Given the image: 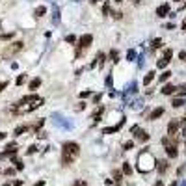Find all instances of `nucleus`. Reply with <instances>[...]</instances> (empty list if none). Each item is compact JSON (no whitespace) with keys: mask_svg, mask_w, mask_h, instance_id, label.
Instances as JSON below:
<instances>
[{"mask_svg":"<svg viewBox=\"0 0 186 186\" xmlns=\"http://www.w3.org/2000/svg\"><path fill=\"white\" fill-rule=\"evenodd\" d=\"M78 153H80L78 143H74V141H67V143H63V147H62V164H65V166L73 164V162L76 160Z\"/></svg>","mask_w":186,"mask_h":186,"instance_id":"f257e3e1","label":"nucleus"},{"mask_svg":"<svg viewBox=\"0 0 186 186\" xmlns=\"http://www.w3.org/2000/svg\"><path fill=\"white\" fill-rule=\"evenodd\" d=\"M155 164H156L155 158H153V155L147 151V149L140 153V156H138V169H140V171H143V173L149 171V169L155 168Z\"/></svg>","mask_w":186,"mask_h":186,"instance_id":"f03ea898","label":"nucleus"},{"mask_svg":"<svg viewBox=\"0 0 186 186\" xmlns=\"http://www.w3.org/2000/svg\"><path fill=\"white\" fill-rule=\"evenodd\" d=\"M130 130H132V134H134V136H136V138H138V140H140V141H147V140H149V134L145 132V130H141V129H140V126H138V125H134V126H132V129H130Z\"/></svg>","mask_w":186,"mask_h":186,"instance_id":"7ed1b4c3","label":"nucleus"},{"mask_svg":"<svg viewBox=\"0 0 186 186\" xmlns=\"http://www.w3.org/2000/svg\"><path fill=\"white\" fill-rule=\"evenodd\" d=\"M91 41H93V35H91V34H84V35L80 37V41H78V47H80V50L86 49V47H89V45H91Z\"/></svg>","mask_w":186,"mask_h":186,"instance_id":"20e7f679","label":"nucleus"},{"mask_svg":"<svg viewBox=\"0 0 186 186\" xmlns=\"http://www.w3.org/2000/svg\"><path fill=\"white\" fill-rule=\"evenodd\" d=\"M179 126H181L179 119H171V121H169V125H168V136H175L177 130H179Z\"/></svg>","mask_w":186,"mask_h":186,"instance_id":"39448f33","label":"nucleus"},{"mask_svg":"<svg viewBox=\"0 0 186 186\" xmlns=\"http://www.w3.org/2000/svg\"><path fill=\"white\" fill-rule=\"evenodd\" d=\"M125 125V117H121V121L117 125H114V126H108V129H104L102 130V134H112V132H117V130L121 129V126Z\"/></svg>","mask_w":186,"mask_h":186,"instance_id":"423d86ee","label":"nucleus"},{"mask_svg":"<svg viewBox=\"0 0 186 186\" xmlns=\"http://www.w3.org/2000/svg\"><path fill=\"white\" fill-rule=\"evenodd\" d=\"M169 13V4H162V6L156 7V15L158 17H166Z\"/></svg>","mask_w":186,"mask_h":186,"instance_id":"0eeeda50","label":"nucleus"},{"mask_svg":"<svg viewBox=\"0 0 186 186\" xmlns=\"http://www.w3.org/2000/svg\"><path fill=\"white\" fill-rule=\"evenodd\" d=\"M166 153H168V156L169 158H175L179 153H177V145H173V143H169V145H166Z\"/></svg>","mask_w":186,"mask_h":186,"instance_id":"6e6552de","label":"nucleus"},{"mask_svg":"<svg viewBox=\"0 0 186 186\" xmlns=\"http://www.w3.org/2000/svg\"><path fill=\"white\" fill-rule=\"evenodd\" d=\"M102 114H104V106H99L97 110H95L93 112V116H91V119L95 121V123H99V121H101V116Z\"/></svg>","mask_w":186,"mask_h":186,"instance_id":"1a4fd4ad","label":"nucleus"},{"mask_svg":"<svg viewBox=\"0 0 186 186\" xmlns=\"http://www.w3.org/2000/svg\"><path fill=\"white\" fill-rule=\"evenodd\" d=\"M22 49V41H17V43H11V47L7 49V54H13V52H19Z\"/></svg>","mask_w":186,"mask_h":186,"instance_id":"9d476101","label":"nucleus"},{"mask_svg":"<svg viewBox=\"0 0 186 186\" xmlns=\"http://www.w3.org/2000/svg\"><path fill=\"white\" fill-rule=\"evenodd\" d=\"M175 91H177V88L173 84H166L164 88H162V93H164V95H173Z\"/></svg>","mask_w":186,"mask_h":186,"instance_id":"9b49d317","label":"nucleus"},{"mask_svg":"<svg viewBox=\"0 0 186 186\" xmlns=\"http://www.w3.org/2000/svg\"><path fill=\"white\" fill-rule=\"evenodd\" d=\"M164 114V108H156V110H153L151 114H149V121H153V119H158V117Z\"/></svg>","mask_w":186,"mask_h":186,"instance_id":"f8f14e48","label":"nucleus"},{"mask_svg":"<svg viewBox=\"0 0 186 186\" xmlns=\"http://www.w3.org/2000/svg\"><path fill=\"white\" fill-rule=\"evenodd\" d=\"M156 168H158V171H160V173H166V171H168V162H166V160H160V162H156Z\"/></svg>","mask_w":186,"mask_h":186,"instance_id":"ddd939ff","label":"nucleus"},{"mask_svg":"<svg viewBox=\"0 0 186 186\" xmlns=\"http://www.w3.org/2000/svg\"><path fill=\"white\" fill-rule=\"evenodd\" d=\"M153 80H155V73L151 71V73H147V74H145V78H143V84H145V86H149Z\"/></svg>","mask_w":186,"mask_h":186,"instance_id":"4468645a","label":"nucleus"},{"mask_svg":"<svg viewBox=\"0 0 186 186\" xmlns=\"http://www.w3.org/2000/svg\"><path fill=\"white\" fill-rule=\"evenodd\" d=\"M39 86H41V78H34V80H30V89H32V91L37 89Z\"/></svg>","mask_w":186,"mask_h":186,"instance_id":"2eb2a0df","label":"nucleus"},{"mask_svg":"<svg viewBox=\"0 0 186 186\" xmlns=\"http://www.w3.org/2000/svg\"><path fill=\"white\" fill-rule=\"evenodd\" d=\"M169 62H171L169 58H162V60H158V63H156V65H158V69H166Z\"/></svg>","mask_w":186,"mask_h":186,"instance_id":"dca6fc26","label":"nucleus"},{"mask_svg":"<svg viewBox=\"0 0 186 186\" xmlns=\"http://www.w3.org/2000/svg\"><path fill=\"white\" fill-rule=\"evenodd\" d=\"M34 13H35V17H43V15L47 13V7L45 6H39V7H35Z\"/></svg>","mask_w":186,"mask_h":186,"instance_id":"f3484780","label":"nucleus"},{"mask_svg":"<svg viewBox=\"0 0 186 186\" xmlns=\"http://www.w3.org/2000/svg\"><path fill=\"white\" fill-rule=\"evenodd\" d=\"M110 60H112L114 63H117V62H119V54H117V50H116V49H112V50H110Z\"/></svg>","mask_w":186,"mask_h":186,"instance_id":"a211bd4d","label":"nucleus"},{"mask_svg":"<svg viewBox=\"0 0 186 186\" xmlns=\"http://www.w3.org/2000/svg\"><path fill=\"white\" fill-rule=\"evenodd\" d=\"M11 162H13V166H15L17 169H22V168H24V164H22V162L19 160L17 156H11Z\"/></svg>","mask_w":186,"mask_h":186,"instance_id":"6ab92c4d","label":"nucleus"},{"mask_svg":"<svg viewBox=\"0 0 186 186\" xmlns=\"http://www.w3.org/2000/svg\"><path fill=\"white\" fill-rule=\"evenodd\" d=\"M26 130H28V126L26 125H21V126H17V129H15V136H19V134H22V132H26Z\"/></svg>","mask_w":186,"mask_h":186,"instance_id":"aec40b11","label":"nucleus"},{"mask_svg":"<svg viewBox=\"0 0 186 186\" xmlns=\"http://www.w3.org/2000/svg\"><path fill=\"white\" fill-rule=\"evenodd\" d=\"M95 63H97L99 67H102V63H104V52H99V56H97V62H95Z\"/></svg>","mask_w":186,"mask_h":186,"instance_id":"412c9836","label":"nucleus"},{"mask_svg":"<svg viewBox=\"0 0 186 186\" xmlns=\"http://www.w3.org/2000/svg\"><path fill=\"white\" fill-rule=\"evenodd\" d=\"M169 76H171V71H164V73L160 74V82H166Z\"/></svg>","mask_w":186,"mask_h":186,"instance_id":"4be33fe9","label":"nucleus"},{"mask_svg":"<svg viewBox=\"0 0 186 186\" xmlns=\"http://www.w3.org/2000/svg\"><path fill=\"white\" fill-rule=\"evenodd\" d=\"M123 173H125V175H130V173H132V168L129 166V162H125V164H123Z\"/></svg>","mask_w":186,"mask_h":186,"instance_id":"5701e85b","label":"nucleus"},{"mask_svg":"<svg viewBox=\"0 0 186 186\" xmlns=\"http://www.w3.org/2000/svg\"><path fill=\"white\" fill-rule=\"evenodd\" d=\"M171 104L175 106V108H181V106L184 104V101H183V99H173V102H171Z\"/></svg>","mask_w":186,"mask_h":186,"instance_id":"b1692460","label":"nucleus"},{"mask_svg":"<svg viewBox=\"0 0 186 186\" xmlns=\"http://www.w3.org/2000/svg\"><path fill=\"white\" fill-rule=\"evenodd\" d=\"M160 47H162V39H153V49H160Z\"/></svg>","mask_w":186,"mask_h":186,"instance_id":"393cba45","label":"nucleus"},{"mask_svg":"<svg viewBox=\"0 0 186 186\" xmlns=\"http://www.w3.org/2000/svg\"><path fill=\"white\" fill-rule=\"evenodd\" d=\"M134 58H136V50L130 49L129 52H126V60H134Z\"/></svg>","mask_w":186,"mask_h":186,"instance_id":"a878e982","label":"nucleus"},{"mask_svg":"<svg viewBox=\"0 0 186 186\" xmlns=\"http://www.w3.org/2000/svg\"><path fill=\"white\" fill-rule=\"evenodd\" d=\"M24 80H26V76H24V74H21V76H17L15 84H17V86H21V84H24Z\"/></svg>","mask_w":186,"mask_h":186,"instance_id":"bb28decb","label":"nucleus"},{"mask_svg":"<svg viewBox=\"0 0 186 186\" xmlns=\"http://www.w3.org/2000/svg\"><path fill=\"white\" fill-rule=\"evenodd\" d=\"M121 177H123V175H121V171H117V169H116V171H114V181H116V183H119Z\"/></svg>","mask_w":186,"mask_h":186,"instance_id":"cd10ccee","label":"nucleus"},{"mask_svg":"<svg viewBox=\"0 0 186 186\" xmlns=\"http://www.w3.org/2000/svg\"><path fill=\"white\" fill-rule=\"evenodd\" d=\"M58 19H60V9L58 6H54V22H58Z\"/></svg>","mask_w":186,"mask_h":186,"instance_id":"c85d7f7f","label":"nucleus"},{"mask_svg":"<svg viewBox=\"0 0 186 186\" xmlns=\"http://www.w3.org/2000/svg\"><path fill=\"white\" fill-rule=\"evenodd\" d=\"M22 181H9V183H6V186H21Z\"/></svg>","mask_w":186,"mask_h":186,"instance_id":"c756f323","label":"nucleus"},{"mask_svg":"<svg viewBox=\"0 0 186 186\" xmlns=\"http://www.w3.org/2000/svg\"><path fill=\"white\" fill-rule=\"evenodd\" d=\"M65 41H67V43H74V41H76V37H74V35H67Z\"/></svg>","mask_w":186,"mask_h":186,"instance_id":"7c9ffc66","label":"nucleus"},{"mask_svg":"<svg viewBox=\"0 0 186 186\" xmlns=\"http://www.w3.org/2000/svg\"><path fill=\"white\" fill-rule=\"evenodd\" d=\"M123 147L126 149V151H129V149H132V147H134V141H126V143L123 145Z\"/></svg>","mask_w":186,"mask_h":186,"instance_id":"2f4dec72","label":"nucleus"},{"mask_svg":"<svg viewBox=\"0 0 186 186\" xmlns=\"http://www.w3.org/2000/svg\"><path fill=\"white\" fill-rule=\"evenodd\" d=\"M89 95H91V91H89V89H86V91H82V93H80V97H82V99H86V97H89Z\"/></svg>","mask_w":186,"mask_h":186,"instance_id":"473e14b6","label":"nucleus"},{"mask_svg":"<svg viewBox=\"0 0 186 186\" xmlns=\"http://www.w3.org/2000/svg\"><path fill=\"white\" fill-rule=\"evenodd\" d=\"M35 151H37V147H35V145H30V147H28V151H26V153H28V155H32V153H35Z\"/></svg>","mask_w":186,"mask_h":186,"instance_id":"72a5a7b5","label":"nucleus"},{"mask_svg":"<svg viewBox=\"0 0 186 186\" xmlns=\"http://www.w3.org/2000/svg\"><path fill=\"white\" fill-rule=\"evenodd\" d=\"M106 86H108V88H112V74H108V76H106Z\"/></svg>","mask_w":186,"mask_h":186,"instance_id":"f704fd0d","label":"nucleus"},{"mask_svg":"<svg viewBox=\"0 0 186 186\" xmlns=\"http://www.w3.org/2000/svg\"><path fill=\"white\" fill-rule=\"evenodd\" d=\"M74 186H88V183H86V181H76V183H74Z\"/></svg>","mask_w":186,"mask_h":186,"instance_id":"c9c22d12","label":"nucleus"},{"mask_svg":"<svg viewBox=\"0 0 186 186\" xmlns=\"http://www.w3.org/2000/svg\"><path fill=\"white\" fill-rule=\"evenodd\" d=\"M108 11H110V6H108V4H104V6H102V13H108Z\"/></svg>","mask_w":186,"mask_h":186,"instance_id":"e433bc0d","label":"nucleus"},{"mask_svg":"<svg viewBox=\"0 0 186 186\" xmlns=\"http://www.w3.org/2000/svg\"><path fill=\"white\" fill-rule=\"evenodd\" d=\"M4 173H6V175H13V173H15V169H13V168H9V169H6Z\"/></svg>","mask_w":186,"mask_h":186,"instance_id":"4c0bfd02","label":"nucleus"},{"mask_svg":"<svg viewBox=\"0 0 186 186\" xmlns=\"http://www.w3.org/2000/svg\"><path fill=\"white\" fill-rule=\"evenodd\" d=\"M9 37H13V34H6V35H0V39H9Z\"/></svg>","mask_w":186,"mask_h":186,"instance_id":"58836bf2","label":"nucleus"},{"mask_svg":"<svg viewBox=\"0 0 186 186\" xmlns=\"http://www.w3.org/2000/svg\"><path fill=\"white\" fill-rule=\"evenodd\" d=\"M84 108H86V102H80V104L76 106V110H84Z\"/></svg>","mask_w":186,"mask_h":186,"instance_id":"ea45409f","label":"nucleus"},{"mask_svg":"<svg viewBox=\"0 0 186 186\" xmlns=\"http://www.w3.org/2000/svg\"><path fill=\"white\" fill-rule=\"evenodd\" d=\"M179 58H181V60H184V58H186V50H181V54H179Z\"/></svg>","mask_w":186,"mask_h":186,"instance_id":"a19ab883","label":"nucleus"},{"mask_svg":"<svg viewBox=\"0 0 186 186\" xmlns=\"http://www.w3.org/2000/svg\"><path fill=\"white\" fill-rule=\"evenodd\" d=\"M6 86H7V82H2V84H0V91H4V89H6Z\"/></svg>","mask_w":186,"mask_h":186,"instance_id":"79ce46f5","label":"nucleus"},{"mask_svg":"<svg viewBox=\"0 0 186 186\" xmlns=\"http://www.w3.org/2000/svg\"><path fill=\"white\" fill-rule=\"evenodd\" d=\"M35 186H45V181H39V183L35 184Z\"/></svg>","mask_w":186,"mask_h":186,"instance_id":"37998d69","label":"nucleus"},{"mask_svg":"<svg viewBox=\"0 0 186 186\" xmlns=\"http://www.w3.org/2000/svg\"><path fill=\"white\" fill-rule=\"evenodd\" d=\"M4 138H6V134H4V132H0V140H4Z\"/></svg>","mask_w":186,"mask_h":186,"instance_id":"c03bdc74","label":"nucleus"},{"mask_svg":"<svg viewBox=\"0 0 186 186\" xmlns=\"http://www.w3.org/2000/svg\"><path fill=\"white\" fill-rule=\"evenodd\" d=\"M183 136L186 138V125H184V129H183Z\"/></svg>","mask_w":186,"mask_h":186,"instance_id":"a18cd8bd","label":"nucleus"},{"mask_svg":"<svg viewBox=\"0 0 186 186\" xmlns=\"http://www.w3.org/2000/svg\"><path fill=\"white\" fill-rule=\"evenodd\" d=\"M183 30H186V21H184V22H183Z\"/></svg>","mask_w":186,"mask_h":186,"instance_id":"49530a36","label":"nucleus"},{"mask_svg":"<svg viewBox=\"0 0 186 186\" xmlns=\"http://www.w3.org/2000/svg\"><path fill=\"white\" fill-rule=\"evenodd\" d=\"M155 186H162V183H160V181H158V183H156V184H155Z\"/></svg>","mask_w":186,"mask_h":186,"instance_id":"de8ad7c7","label":"nucleus"},{"mask_svg":"<svg viewBox=\"0 0 186 186\" xmlns=\"http://www.w3.org/2000/svg\"><path fill=\"white\" fill-rule=\"evenodd\" d=\"M132 2H134V4H140V0H132Z\"/></svg>","mask_w":186,"mask_h":186,"instance_id":"09e8293b","label":"nucleus"},{"mask_svg":"<svg viewBox=\"0 0 186 186\" xmlns=\"http://www.w3.org/2000/svg\"><path fill=\"white\" fill-rule=\"evenodd\" d=\"M169 186H177V183H171V184H169Z\"/></svg>","mask_w":186,"mask_h":186,"instance_id":"8fccbe9b","label":"nucleus"},{"mask_svg":"<svg viewBox=\"0 0 186 186\" xmlns=\"http://www.w3.org/2000/svg\"><path fill=\"white\" fill-rule=\"evenodd\" d=\"M116 2H117V4H119V2H121V0H116Z\"/></svg>","mask_w":186,"mask_h":186,"instance_id":"3c124183","label":"nucleus"},{"mask_svg":"<svg viewBox=\"0 0 186 186\" xmlns=\"http://www.w3.org/2000/svg\"><path fill=\"white\" fill-rule=\"evenodd\" d=\"M177 2H181V0H177Z\"/></svg>","mask_w":186,"mask_h":186,"instance_id":"603ef678","label":"nucleus"},{"mask_svg":"<svg viewBox=\"0 0 186 186\" xmlns=\"http://www.w3.org/2000/svg\"><path fill=\"white\" fill-rule=\"evenodd\" d=\"M184 62H186V58H184Z\"/></svg>","mask_w":186,"mask_h":186,"instance_id":"864d4df0","label":"nucleus"}]
</instances>
